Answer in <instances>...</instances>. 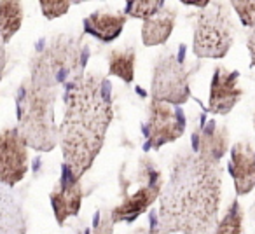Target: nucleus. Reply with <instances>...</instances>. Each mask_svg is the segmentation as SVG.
Returning <instances> with one entry per match:
<instances>
[{
	"label": "nucleus",
	"instance_id": "9d476101",
	"mask_svg": "<svg viewBox=\"0 0 255 234\" xmlns=\"http://www.w3.org/2000/svg\"><path fill=\"white\" fill-rule=\"evenodd\" d=\"M82 198H84V191H82L81 180H77L72 171L65 164H61V177L49 194L58 226H63L67 219L77 215L82 205Z\"/></svg>",
	"mask_w": 255,
	"mask_h": 234
},
{
	"label": "nucleus",
	"instance_id": "2eb2a0df",
	"mask_svg": "<svg viewBox=\"0 0 255 234\" xmlns=\"http://www.w3.org/2000/svg\"><path fill=\"white\" fill-rule=\"evenodd\" d=\"M126 25V14L114 11H95L84 19V33L102 42H114L123 33Z\"/></svg>",
	"mask_w": 255,
	"mask_h": 234
},
{
	"label": "nucleus",
	"instance_id": "423d86ee",
	"mask_svg": "<svg viewBox=\"0 0 255 234\" xmlns=\"http://www.w3.org/2000/svg\"><path fill=\"white\" fill-rule=\"evenodd\" d=\"M194 70L196 68L189 70L173 51H163L154 65L152 86H150L152 100L173 107H182L187 103L191 98L189 77Z\"/></svg>",
	"mask_w": 255,
	"mask_h": 234
},
{
	"label": "nucleus",
	"instance_id": "f03ea898",
	"mask_svg": "<svg viewBox=\"0 0 255 234\" xmlns=\"http://www.w3.org/2000/svg\"><path fill=\"white\" fill-rule=\"evenodd\" d=\"M65 116L58 126V143L65 166L77 180L93 166L114 121L112 88L105 77L86 74L65 84Z\"/></svg>",
	"mask_w": 255,
	"mask_h": 234
},
{
	"label": "nucleus",
	"instance_id": "a211bd4d",
	"mask_svg": "<svg viewBox=\"0 0 255 234\" xmlns=\"http://www.w3.org/2000/svg\"><path fill=\"white\" fill-rule=\"evenodd\" d=\"M23 23V5L16 0L0 2V37L7 44L18 33Z\"/></svg>",
	"mask_w": 255,
	"mask_h": 234
},
{
	"label": "nucleus",
	"instance_id": "412c9836",
	"mask_svg": "<svg viewBox=\"0 0 255 234\" xmlns=\"http://www.w3.org/2000/svg\"><path fill=\"white\" fill-rule=\"evenodd\" d=\"M231 7L238 12L245 28H255V0H233Z\"/></svg>",
	"mask_w": 255,
	"mask_h": 234
},
{
	"label": "nucleus",
	"instance_id": "f257e3e1",
	"mask_svg": "<svg viewBox=\"0 0 255 234\" xmlns=\"http://www.w3.org/2000/svg\"><path fill=\"white\" fill-rule=\"evenodd\" d=\"M222 168L199 154L173 159L159 196V227L164 234H212L219 219Z\"/></svg>",
	"mask_w": 255,
	"mask_h": 234
},
{
	"label": "nucleus",
	"instance_id": "9b49d317",
	"mask_svg": "<svg viewBox=\"0 0 255 234\" xmlns=\"http://www.w3.org/2000/svg\"><path fill=\"white\" fill-rule=\"evenodd\" d=\"M240 72L227 70L224 67H215L210 82L208 110L217 116H227L241 100L243 91L238 86Z\"/></svg>",
	"mask_w": 255,
	"mask_h": 234
},
{
	"label": "nucleus",
	"instance_id": "a878e982",
	"mask_svg": "<svg viewBox=\"0 0 255 234\" xmlns=\"http://www.w3.org/2000/svg\"><path fill=\"white\" fill-rule=\"evenodd\" d=\"M4 68H5V44L0 37V81H2V75H4Z\"/></svg>",
	"mask_w": 255,
	"mask_h": 234
},
{
	"label": "nucleus",
	"instance_id": "0eeeda50",
	"mask_svg": "<svg viewBox=\"0 0 255 234\" xmlns=\"http://www.w3.org/2000/svg\"><path fill=\"white\" fill-rule=\"evenodd\" d=\"M163 191V175L150 157H143L138 166V189L126 194L121 205L110 212L112 222H135L150 208Z\"/></svg>",
	"mask_w": 255,
	"mask_h": 234
},
{
	"label": "nucleus",
	"instance_id": "6e6552de",
	"mask_svg": "<svg viewBox=\"0 0 255 234\" xmlns=\"http://www.w3.org/2000/svg\"><path fill=\"white\" fill-rule=\"evenodd\" d=\"M187 119L182 107H173L168 103L150 102L147 122L142 124V133L145 136L143 150L161 149L166 143H173L184 135Z\"/></svg>",
	"mask_w": 255,
	"mask_h": 234
},
{
	"label": "nucleus",
	"instance_id": "4468645a",
	"mask_svg": "<svg viewBox=\"0 0 255 234\" xmlns=\"http://www.w3.org/2000/svg\"><path fill=\"white\" fill-rule=\"evenodd\" d=\"M199 131V150L198 154L205 159L220 164L222 157L229 150V129L226 124H219L210 119Z\"/></svg>",
	"mask_w": 255,
	"mask_h": 234
},
{
	"label": "nucleus",
	"instance_id": "6ab92c4d",
	"mask_svg": "<svg viewBox=\"0 0 255 234\" xmlns=\"http://www.w3.org/2000/svg\"><path fill=\"white\" fill-rule=\"evenodd\" d=\"M215 234H245L243 233V210L238 199H234L227 208L226 215L217 224Z\"/></svg>",
	"mask_w": 255,
	"mask_h": 234
},
{
	"label": "nucleus",
	"instance_id": "20e7f679",
	"mask_svg": "<svg viewBox=\"0 0 255 234\" xmlns=\"http://www.w3.org/2000/svg\"><path fill=\"white\" fill-rule=\"evenodd\" d=\"M56 98L58 89L35 86L30 79L16 93V128L26 145L37 152H51L58 145V124L54 119Z\"/></svg>",
	"mask_w": 255,
	"mask_h": 234
},
{
	"label": "nucleus",
	"instance_id": "dca6fc26",
	"mask_svg": "<svg viewBox=\"0 0 255 234\" xmlns=\"http://www.w3.org/2000/svg\"><path fill=\"white\" fill-rule=\"evenodd\" d=\"M177 23V11L164 5L157 14L142 23V42L147 47L163 46L168 42Z\"/></svg>",
	"mask_w": 255,
	"mask_h": 234
},
{
	"label": "nucleus",
	"instance_id": "4be33fe9",
	"mask_svg": "<svg viewBox=\"0 0 255 234\" xmlns=\"http://www.w3.org/2000/svg\"><path fill=\"white\" fill-rule=\"evenodd\" d=\"M39 5L47 19H56L67 14L68 9L72 7V2H68V0H40Z\"/></svg>",
	"mask_w": 255,
	"mask_h": 234
},
{
	"label": "nucleus",
	"instance_id": "c85d7f7f",
	"mask_svg": "<svg viewBox=\"0 0 255 234\" xmlns=\"http://www.w3.org/2000/svg\"><path fill=\"white\" fill-rule=\"evenodd\" d=\"M254 128H255V116H254Z\"/></svg>",
	"mask_w": 255,
	"mask_h": 234
},
{
	"label": "nucleus",
	"instance_id": "b1692460",
	"mask_svg": "<svg viewBox=\"0 0 255 234\" xmlns=\"http://www.w3.org/2000/svg\"><path fill=\"white\" fill-rule=\"evenodd\" d=\"M133 234H164L159 227V215L154 210H150V226L149 227H140Z\"/></svg>",
	"mask_w": 255,
	"mask_h": 234
},
{
	"label": "nucleus",
	"instance_id": "393cba45",
	"mask_svg": "<svg viewBox=\"0 0 255 234\" xmlns=\"http://www.w3.org/2000/svg\"><path fill=\"white\" fill-rule=\"evenodd\" d=\"M247 47L252 58V67H255V28H252L247 35Z\"/></svg>",
	"mask_w": 255,
	"mask_h": 234
},
{
	"label": "nucleus",
	"instance_id": "5701e85b",
	"mask_svg": "<svg viewBox=\"0 0 255 234\" xmlns=\"http://www.w3.org/2000/svg\"><path fill=\"white\" fill-rule=\"evenodd\" d=\"M100 217H102V213H100V210H98V212L95 213V219H93V233L91 234H112L114 222H112V219H110V215L102 220H100Z\"/></svg>",
	"mask_w": 255,
	"mask_h": 234
},
{
	"label": "nucleus",
	"instance_id": "aec40b11",
	"mask_svg": "<svg viewBox=\"0 0 255 234\" xmlns=\"http://www.w3.org/2000/svg\"><path fill=\"white\" fill-rule=\"evenodd\" d=\"M164 5H166V2H163V0H135V2H128L124 14L145 21V19L152 18L154 14H157Z\"/></svg>",
	"mask_w": 255,
	"mask_h": 234
},
{
	"label": "nucleus",
	"instance_id": "cd10ccee",
	"mask_svg": "<svg viewBox=\"0 0 255 234\" xmlns=\"http://www.w3.org/2000/svg\"><path fill=\"white\" fill-rule=\"evenodd\" d=\"M136 93H138V96H142V98H145V96H147V93L143 91L142 88H136Z\"/></svg>",
	"mask_w": 255,
	"mask_h": 234
},
{
	"label": "nucleus",
	"instance_id": "39448f33",
	"mask_svg": "<svg viewBox=\"0 0 255 234\" xmlns=\"http://www.w3.org/2000/svg\"><path fill=\"white\" fill-rule=\"evenodd\" d=\"M236 25L226 2H210L194 19L192 51L198 58H224L234 44Z\"/></svg>",
	"mask_w": 255,
	"mask_h": 234
},
{
	"label": "nucleus",
	"instance_id": "1a4fd4ad",
	"mask_svg": "<svg viewBox=\"0 0 255 234\" xmlns=\"http://www.w3.org/2000/svg\"><path fill=\"white\" fill-rule=\"evenodd\" d=\"M28 170V145L18 128L0 131V184L14 189Z\"/></svg>",
	"mask_w": 255,
	"mask_h": 234
},
{
	"label": "nucleus",
	"instance_id": "bb28decb",
	"mask_svg": "<svg viewBox=\"0 0 255 234\" xmlns=\"http://www.w3.org/2000/svg\"><path fill=\"white\" fill-rule=\"evenodd\" d=\"M208 0H205V2H184V5H192V7H201V11L205 7H208Z\"/></svg>",
	"mask_w": 255,
	"mask_h": 234
},
{
	"label": "nucleus",
	"instance_id": "7ed1b4c3",
	"mask_svg": "<svg viewBox=\"0 0 255 234\" xmlns=\"http://www.w3.org/2000/svg\"><path fill=\"white\" fill-rule=\"evenodd\" d=\"M88 60L89 46H84L79 35L60 33L49 40L40 39L30 60V82L58 89V86L84 77Z\"/></svg>",
	"mask_w": 255,
	"mask_h": 234
},
{
	"label": "nucleus",
	"instance_id": "ddd939ff",
	"mask_svg": "<svg viewBox=\"0 0 255 234\" xmlns=\"http://www.w3.org/2000/svg\"><path fill=\"white\" fill-rule=\"evenodd\" d=\"M0 234H26V213L12 187L0 184Z\"/></svg>",
	"mask_w": 255,
	"mask_h": 234
},
{
	"label": "nucleus",
	"instance_id": "f3484780",
	"mask_svg": "<svg viewBox=\"0 0 255 234\" xmlns=\"http://www.w3.org/2000/svg\"><path fill=\"white\" fill-rule=\"evenodd\" d=\"M136 53L133 47H117L109 53V75L121 79L123 82H133L135 79Z\"/></svg>",
	"mask_w": 255,
	"mask_h": 234
},
{
	"label": "nucleus",
	"instance_id": "f8f14e48",
	"mask_svg": "<svg viewBox=\"0 0 255 234\" xmlns=\"http://www.w3.org/2000/svg\"><path fill=\"white\" fill-rule=\"evenodd\" d=\"M227 171L233 177L238 196H247L255 187V145L238 142L231 147V163Z\"/></svg>",
	"mask_w": 255,
	"mask_h": 234
}]
</instances>
